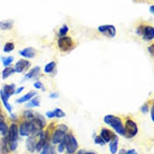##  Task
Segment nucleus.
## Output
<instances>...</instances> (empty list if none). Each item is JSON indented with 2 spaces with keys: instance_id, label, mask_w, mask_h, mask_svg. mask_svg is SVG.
<instances>
[{
  "instance_id": "nucleus-1",
  "label": "nucleus",
  "mask_w": 154,
  "mask_h": 154,
  "mask_svg": "<svg viewBox=\"0 0 154 154\" xmlns=\"http://www.w3.org/2000/svg\"><path fill=\"white\" fill-rule=\"evenodd\" d=\"M135 34L144 42L151 43L154 41V25L147 20H138L135 25Z\"/></svg>"
},
{
  "instance_id": "nucleus-2",
  "label": "nucleus",
  "mask_w": 154,
  "mask_h": 154,
  "mask_svg": "<svg viewBox=\"0 0 154 154\" xmlns=\"http://www.w3.org/2000/svg\"><path fill=\"white\" fill-rule=\"evenodd\" d=\"M103 123L108 125L111 129L120 136H124L125 134V126H124V120L122 119V117L115 115H106L103 117Z\"/></svg>"
},
{
  "instance_id": "nucleus-3",
  "label": "nucleus",
  "mask_w": 154,
  "mask_h": 154,
  "mask_svg": "<svg viewBox=\"0 0 154 154\" xmlns=\"http://www.w3.org/2000/svg\"><path fill=\"white\" fill-rule=\"evenodd\" d=\"M69 132H70V128H69L68 125H65V124L56 125L55 128L51 132V140H50L51 144L56 146L59 143H61V142L64 140L65 135H66Z\"/></svg>"
},
{
  "instance_id": "nucleus-4",
  "label": "nucleus",
  "mask_w": 154,
  "mask_h": 154,
  "mask_svg": "<svg viewBox=\"0 0 154 154\" xmlns=\"http://www.w3.org/2000/svg\"><path fill=\"white\" fill-rule=\"evenodd\" d=\"M56 46H57V50L61 53H70L72 50L75 48L77 42L74 41L73 37L66 35V36H62V37L57 38V41H56Z\"/></svg>"
},
{
  "instance_id": "nucleus-5",
  "label": "nucleus",
  "mask_w": 154,
  "mask_h": 154,
  "mask_svg": "<svg viewBox=\"0 0 154 154\" xmlns=\"http://www.w3.org/2000/svg\"><path fill=\"white\" fill-rule=\"evenodd\" d=\"M63 141L65 143V152H66V154H74L79 150V143H78L74 134L71 131L65 135Z\"/></svg>"
},
{
  "instance_id": "nucleus-6",
  "label": "nucleus",
  "mask_w": 154,
  "mask_h": 154,
  "mask_svg": "<svg viewBox=\"0 0 154 154\" xmlns=\"http://www.w3.org/2000/svg\"><path fill=\"white\" fill-rule=\"evenodd\" d=\"M124 126H125V134H124L125 138L131 140V138H134L138 134V125H137V123L135 120H133L127 117L124 122Z\"/></svg>"
},
{
  "instance_id": "nucleus-7",
  "label": "nucleus",
  "mask_w": 154,
  "mask_h": 154,
  "mask_svg": "<svg viewBox=\"0 0 154 154\" xmlns=\"http://www.w3.org/2000/svg\"><path fill=\"white\" fill-rule=\"evenodd\" d=\"M97 30H98L101 35H103L105 37H108V38H114L116 36V34H117L116 27L114 25H110V24H109V25L106 24V25L98 26Z\"/></svg>"
},
{
  "instance_id": "nucleus-8",
  "label": "nucleus",
  "mask_w": 154,
  "mask_h": 154,
  "mask_svg": "<svg viewBox=\"0 0 154 154\" xmlns=\"http://www.w3.org/2000/svg\"><path fill=\"white\" fill-rule=\"evenodd\" d=\"M18 132H19V136L27 138L28 136L32 135V127H30V122L24 119H19L18 122Z\"/></svg>"
},
{
  "instance_id": "nucleus-9",
  "label": "nucleus",
  "mask_w": 154,
  "mask_h": 154,
  "mask_svg": "<svg viewBox=\"0 0 154 154\" xmlns=\"http://www.w3.org/2000/svg\"><path fill=\"white\" fill-rule=\"evenodd\" d=\"M30 63L29 60L27 59H20L18 60L15 64H14V70H15V73H24L27 72V70L30 69Z\"/></svg>"
},
{
  "instance_id": "nucleus-10",
  "label": "nucleus",
  "mask_w": 154,
  "mask_h": 154,
  "mask_svg": "<svg viewBox=\"0 0 154 154\" xmlns=\"http://www.w3.org/2000/svg\"><path fill=\"white\" fill-rule=\"evenodd\" d=\"M41 77V66H33V68H30L28 70V72L25 73V75L23 78V80L25 81V80H30V79H33V80H38V78Z\"/></svg>"
},
{
  "instance_id": "nucleus-11",
  "label": "nucleus",
  "mask_w": 154,
  "mask_h": 154,
  "mask_svg": "<svg viewBox=\"0 0 154 154\" xmlns=\"http://www.w3.org/2000/svg\"><path fill=\"white\" fill-rule=\"evenodd\" d=\"M18 54L22 56L23 59H27V60H30V59H34L36 54H37V51L35 50L34 47L28 46V47H24L20 51L18 52Z\"/></svg>"
},
{
  "instance_id": "nucleus-12",
  "label": "nucleus",
  "mask_w": 154,
  "mask_h": 154,
  "mask_svg": "<svg viewBox=\"0 0 154 154\" xmlns=\"http://www.w3.org/2000/svg\"><path fill=\"white\" fill-rule=\"evenodd\" d=\"M36 143H37V136L30 135V136H28L26 138V141H25L26 150L28 151L30 154H33L36 152Z\"/></svg>"
},
{
  "instance_id": "nucleus-13",
  "label": "nucleus",
  "mask_w": 154,
  "mask_h": 154,
  "mask_svg": "<svg viewBox=\"0 0 154 154\" xmlns=\"http://www.w3.org/2000/svg\"><path fill=\"white\" fill-rule=\"evenodd\" d=\"M101 138H103V141L106 142V143H109V142L115 137L116 133L110 128H106V127H103V128L100 129V134H99Z\"/></svg>"
},
{
  "instance_id": "nucleus-14",
  "label": "nucleus",
  "mask_w": 154,
  "mask_h": 154,
  "mask_svg": "<svg viewBox=\"0 0 154 154\" xmlns=\"http://www.w3.org/2000/svg\"><path fill=\"white\" fill-rule=\"evenodd\" d=\"M16 85L15 83H6L2 86L1 88V91L5 94V96L7 97V98H10V97H13L14 94H15V90H16Z\"/></svg>"
},
{
  "instance_id": "nucleus-15",
  "label": "nucleus",
  "mask_w": 154,
  "mask_h": 154,
  "mask_svg": "<svg viewBox=\"0 0 154 154\" xmlns=\"http://www.w3.org/2000/svg\"><path fill=\"white\" fill-rule=\"evenodd\" d=\"M34 97H37V91H28L27 94L22 96L20 98H18L17 100H16V103H18V105L26 103H28L29 100H32Z\"/></svg>"
},
{
  "instance_id": "nucleus-16",
  "label": "nucleus",
  "mask_w": 154,
  "mask_h": 154,
  "mask_svg": "<svg viewBox=\"0 0 154 154\" xmlns=\"http://www.w3.org/2000/svg\"><path fill=\"white\" fill-rule=\"evenodd\" d=\"M35 115H36V111L34 109H24L22 111V114L19 115V119H24V120H33L35 118Z\"/></svg>"
},
{
  "instance_id": "nucleus-17",
  "label": "nucleus",
  "mask_w": 154,
  "mask_h": 154,
  "mask_svg": "<svg viewBox=\"0 0 154 154\" xmlns=\"http://www.w3.org/2000/svg\"><path fill=\"white\" fill-rule=\"evenodd\" d=\"M0 154H11L6 136H2L0 138Z\"/></svg>"
},
{
  "instance_id": "nucleus-18",
  "label": "nucleus",
  "mask_w": 154,
  "mask_h": 154,
  "mask_svg": "<svg viewBox=\"0 0 154 154\" xmlns=\"http://www.w3.org/2000/svg\"><path fill=\"white\" fill-rule=\"evenodd\" d=\"M108 144H109L108 145L109 146V152L111 154H117V152H118V144H119V137L117 136V134Z\"/></svg>"
},
{
  "instance_id": "nucleus-19",
  "label": "nucleus",
  "mask_w": 154,
  "mask_h": 154,
  "mask_svg": "<svg viewBox=\"0 0 154 154\" xmlns=\"http://www.w3.org/2000/svg\"><path fill=\"white\" fill-rule=\"evenodd\" d=\"M0 100H1V103H2V105H4L5 109H6L7 112L10 115V114L13 112V106L9 103V98H7V97L5 96V94L1 91V89H0Z\"/></svg>"
},
{
  "instance_id": "nucleus-20",
  "label": "nucleus",
  "mask_w": 154,
  "mask_h": 154,
  "mask_svg": "<svg viewBox=\"0 0 154 154\" xmlns=\"http://www.w3.org/2000/svg\"><path fill=\"white\" fill-rule=\"evenodd\" d=\"M41 106V100H39L37 97H34V98L29 100L28 103H25V109H32V108H38Z\"/></svg>"
},
{
  "instance_id": "nucleus-21",
  "label": "nucleus",
  "mask_w": 154,
  "mask_h": 154,
  "mask_svg": "<svg viewBox=\"0 0 154 154\" xmlns=\"http://www.w3.org/2000/svg\"><path fill=\"white\" fill-rule=\"evenodd\" d=\"M14 27V20L13 19H6L0 22V29L1 30H10Z\"/></svg>"
},
{
  "instance_id": "nucleus-22",
  "label": "nucleus",
  "mask_w": 154,
  "mask_h": 154,
  "mask_svg": "<svg viewBox=\"0 0 154 154\" xmlns=\"http://www.w3.org/2000/svg\"><path fill=\"white\" fill-rule=\"evenodd\" d=\"M55 69H56V62L55 61H51V62H48V63L45 64V66H44V73L52 74L53 72H55Z\"/></svg>"
},
{
  "instance_id": "nucleus-23",
  "label": "nucleus",
  "mask_w": 154,
  "mask_h": 154,
  "mask_svg": "<svg viewBox=\"0 0 154 154\" xmlns=\"http://www.w3.org/2000/svg\"><path fill=\"white\" fill-rule=\"evenodd\" d=\"M14 73H15V70H14L13 66H8V68H5L2 70V72H1V78L6 80V79H8L9 77H11Z\"/></svg>"
},
{
  "instance_id": "nucleus-24",
  "label": "nucleus",
  "mask_w": 154,
  "mask_h": 154,
  "mask_svg": "<svg viewBox=\"0 0 154 154\" xmlns=\"http://www.w3.org/2000/svg\"><path fill=\"white\" fill-rule=\"evenodd\" d=\"M0 60L2 62V65L5 68H8V66H11L14 62V56L13 55H8V56H1Z\"/></svg>"
},
{
  "instance_id": "nucleus-25",
  "label": "nucleus",
  "mask_w": 154,
  "mask_h": 154,
  "mask_svg": "<svg viewBox=\"0 0 154 154\" xmlns=\"http://www.w3.org/2000/svg\"><path fill=\"white\" fill-rule=\"evenodd\" d=\"M8 128H9V124L6 122H0V136H7L8 134Z\"/></svg>"
},
{
  "instance_id": "nucleus-26",
  "label": "nucleus",
  "mask_w": 154,
  "mask_h": 154,
  "mask_svg": "<svg viewBox=\"0 0 154 154\" xmlns=\"http://www.w3.org/2000/svg\"><path fill=\"white\" fill-rule=\"evenodd\" d=\"M15 43L14 42H11V41H9V42H6L4 45V47H2V51L5 52V53H7V54H9V53H11V52L15 50Z\"/></svg>"
},
{
  "instance_id": "nucleus-27",
  "label": "nucleus",
  "mask_w": 154,
  "mask_h": 154,
  "mask_svg": "<svg viewBox=\"0 0 154 154\" xmlns=\"http://www.w3.org/2000/svg\"><path fill=\"white\" fill-rule=\"evenodd\" d=\"M69 30H70V28H69V26L66 25V24L61 25V27L59 28V32H57V36H59V37L66 36V35H68V33H69Z\"/></svg>"
},
{
  "instance_id": "nucleus-28",
  "label": "nucleus",
  "mask_w": 154,
  "mask_h": 154,
  "mask_svg": "<svg viewBox=\"0 0 154 154\" xmlns=\"http://www.w3.org/2000/svg\"><path fill=\"white\" fill-rule=\"evenodd\" d=\"M53 114H54V118H57V119L65 117V112L61 108H54L53 109Z\"/></svg>"
},
{
  "instance_id": "nucleus-29",
  "label": "nucleus",
  "mask_w": 154,
  "mask_h": 154,
  "mask_svg": "<svg viewBox=\"0 0 154 154\" xmlns=\"http://www.w3.org/2000/svg\"><path fill=\"white\" fill-rule=\"evenodd\" d=\"M94 144L100 145V146H103V145H106V144H107V143H106V142L101 138V136H100V135H94Z\"/></svg>"
},
{
  "instance_id": "nucleus-30",
  "label": "nucleus",
  "mask_w": 154,
  "mask_h": 154,
  "mask_svg": "<svg viewBox=\"0 0 154 154\" xmlns=\"http://www.w3.org/2000/svg\"><path fill=\"white\" fill-rule=\"evenodd\" d=\"M56 151H57V153L60 154H63L65 152V143L64 141H62L61 143H59L57 145H56Z\"/></svg>"
},
{
  "instance_id": "nucleus-31",
  "label": "nucleus",
  "mask_w": 154,
  "mask_h": 154,
  "mask_svg": "<svg viewBox=\"0 0 154 154\" xmlns=\"http://www.w3.org/2000/svg\"><path fill=\"white\" fill-rule=\"evenodd\" d=\"M33 86H34V88L36 90H38V89H42L43 91H45V87L43 86V82L42 81H39V80H36V81L33 83Z\"/></svg>"
},
{
  "instance_id": "nucleus-32",
  "label": "nucleus",
  "mask_w": 154,
  "mask_h": 154,
  "mask_svg": "<svg viewBox=\"0 0 154 154\" xmlns=\"http://www.w3.org/2000/svg\"><path fill=\"white\" fill-rule=\"evenodd\" d=\"M150 103H144V105H142V107H141V112L142 114H144V115H145V114H147V112H149V111H150Z\"/></svg>"
},
{
  "instance_id": "nucleus-33",
  "label": "nucleus",
  "mask_w": 154,
  "mask_h": 154,
  "mask_svg": "<svg viewBox=\"0 0 154 154\" xmlns=\"http://www.w3.org/2000/svg\"><path fill=\"white\" fill-rule=\"evenodd\" d=\"M9 120H10V123H18V122H19V116H18L17 114L11 112V114L9 115Z\"/></svg>"
},
{
  "instance_id": "nucleus-34",
  "label": "nucleus",
  "mask_w": 154,
  "mask_h": 154,
  "mask_svg": "<svg viewBox=\"0 0 154 154\" xmlns=\"http://www.w3.org/2000/svg\"><path fill=\"white\" fill-rule=\"evenodd\" d=\"M50 145H51V142L46 143L43 149L39 151V154H50Z\"/></svg>"
},
{
  "instance_id": "nucleus-35",
  "label": "nucleus",
  "mask_w": 154,
  "mask_h": 154,
  "mask_svg": "<svg viewBox=\"0 0 154 154\" xmlns=\"http://www.w3.org/2000/svg\"><path fill=\"white\" fill-rule=\"evenodd\" d=\"M147 52H149V54H150L151 57L154 59V42H151L150 45L147 46Z\"/></svg>"
},
{
  "instance_id": "nucleus-36",
  "label": "nucleus",
  "mask_w": 154,
  "mask_h": 154,
  "mask_svg": "<svg viewBox=\"0 0 154 154\" xmlns=\"http://www.w3.org/2000/svg\"><path fill=\"white\" fill-rule=\"evenodd\" d=\"M150 112H151V119L152 122H154V99L152 100V105L150 107Z\"/></svg>"
},
{
  "instance_id": "nucleus-37",
  "label": "nucleus",
  "mask_w": 154,
  "mask_h": 154,
  "mask_svg": "<svg viewBox=\"0 0 154 154\" xmlns=\"http://www.w3.org/2000/svg\"><path fill=\"white\" fill-rule=\"evenodd\" d=\"M6 120H7V115L5 114L1 107H0V122H6Z\"/></svg>"
},
{
  "instance_id": "nucleus-38",
  "label": "nucleus",
  "mask_w": 154,
  "mask_h": 154,
  "mask_svg": "<svg viewBox=\"0 0 154 154\" xmlns=\"http://www.w3.org/2000/svg\"><path fill=\"white\" fill-rule=\"evenodd\" d=\"M45 117L48 118V119H53L54 118V114H53V110H47L45 112Z\"/></svg>"
},
{
  "instance_id": "nucleus-39",
  "label": "nucleus",
  "mask_w": 154,
  "mask_h": 154,
  "mask_svg": "<svg viewBox=\"0 0 154 154\" xmlns=\"http://www.w3.org/2000/svg\"><path fill=\"white\" fill-rule=\"evenodd\" d=\"M136 4H149V2H153L154 0H133Z\"/></svg>"
},
{
  "instance_id": "nucleus-40",
  "label": "nucleus",
  "mask_w": 154,
  "mask_h": 154,
  "mask_svg": "<svg viewBox=\"0 0 154 154\" xmlns=\"http://www.w3.org/2000/svg\"><path fill=\"white\" fill-rule=\"evenodd\" d=\"M57 151H56V146L55 145H50V154H56Z\"/></svg>"
},
{
  "instance_id": "nucleus-41",
  "label": "nucleus",
  "mask_w": 154,
  "mask_h": 154,
  "mask_svg": "<svg viewBox=\"0 0 154 154\" xmlns=\"http://www.w3.org/2000/svg\"><path fill=\"white\" fill-rule=\"evenodd\" d=\"M25 90V87H18V88H16V90H15V94H22L23 91Z\"/></svg>"
},
{
  "instance_id": "nucleus-42",
  "label": "nucleus",
  "mask_w": 154,
  "mask_h": 154,
  "mask_svg": "<svg viewBox=\"0 0 154 154\" xmlns=\"http://www.w3.org/2000/svg\"><path fill=\"white\" fill-rule=\"evenodd\" d=\"M48 97H50V98H52V99H53V98H59V97H60V94H59V92H51Z\"/></svg>"
},
{
  "instance_id": "nucleus-43",
  "label": "nucleus",
  "mask_w": 154,
  "mask_h": 154,
  "mask_svg": "<svg viewBox=\"0 0 154 154\" xmlns=\"http://www.w3.org/2000/svg\"><path fill=\"white\" fill-rule=\"evenodd\" d=\"M126 154H137V151L135 149H131V150H127Z\"/></svg>"
},
{
  "instance_id": "nucleus-44",
  "label": "nucleus",
  "mask_w": 154,
  "mask_h": 154,
  "mask_svg": "<svg viewBox=\"0 0 154 154\" xmlns=\"http://www.w3.org/2000/svg\"><path fill=\"white\" fill-rule=\"evenodd\" d=\"M126 152H127V150H125V149H120V150H118L117 154H126Z\"/></svg>"
},
{
  "instance_id": "nucleus-45",
  "label": "nucleus",
  "mask_w": 154,
  "mask_h": 154,
  "mask_svg": "<svg viewBox=\"0 0 154 154\" xmlns=\"http://www.w3.org/2000/svg\"><path fill=\"white\" fill-rule=\"evenodd\" d=\"M150 13L154 15V4H151V6H150Z\"/></svg>"
},
{
  "instance_id": "nucleus-46",
  "label": "nucleus",
  "mask_w": 154,
  "mask_h": 154,
  "mask_svg": "<svg viewBox=\"0 0 154 154\" xmlns=\"http://www.w3.org/2000/svg\"><path fill=\"white\" fill-rule=\"evenodd\" d=\"M85 152H86V150H78L74 154H85Z\"/></svg>"
},
{
  "instance_id": "nucleus-47",
  "label": "nucleus",
  "mask_w": 154,
  "mask_h": 154,
  "mask_svg": "<svg viewBox=\"0 0 154 154\" xmlns=\"http://www.w3.org/2000/svg\"><path fill=\"white\" fill-rule=\"evenodd\" d=\"M85 154H97V153H96L94 151H86V152H85Z\"/></svg>"
}]
</instances>
